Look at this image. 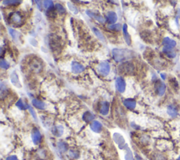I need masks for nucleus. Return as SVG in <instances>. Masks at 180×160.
<instances>
[{
    "label": "nucleus",
    "mask_w": 180,
    "mask_h": 160,
    "mask_svg": "<svg viewBox=\"0 0 180 160\" xmlns=\"http://www.w3.org/2000/svg\"><path fill=\"white\" fill-rule=\"evenodd\" d=\"M132 52L127 49L115 48L112 50L113 58L117 62H120L130 59L132 57Z\"/></svg>",
    "instance_id": "1"
},
{
    "label": "nucleus",
    "mask_w": 180,
    "mask_h": 160,
    "mask_svg": "<svg viewBox=\"0 0 180 160\" xmlns=\"http://www.w3.org/2000/svg\"><path fill=\"white\" fill-rule=\"evenodd\" d=\"M97 71L101 76H107L109 74L110 71V66L108 62H101L97 67Z\"/></svg>",
    "instance_id": "2"
},
{
    "label": "nucleus",
    "mask_w": 180,
    "mask_h": 160,
    "mask_svg": "<svg viewBox=\"0 0 180 160\" xmlns=\"http://www.w3.org/2000/svg\"><path fill=\"white\" fill-rule=\"evenodd\" d=\"M116 88L119 93H123L126 88V83L122 77H118L116 80Z\"/></svg>",
    "instance_id": "3"
},
{
    "label": "nucleus",
    "mask_w": 180,
    "mask_h": 160,
    "mask_svg": "<svg viewBox=\"0 0 180 160\" xmlns=\"http://www.w3.org/2000/svg\"><path fill=\"white\" fill-rule=\"evenodd\" d=\"M84 70H85L84 66L82 65L81 64L78 63V62L73 61L72 64H71V71H72L73 74H80V73L84 71Z\"/></svg>",
    "instance_id": "4"
},
{
    "label": "nucleus",
    "mask_w": 180,
    "mask_h": 160,
    "mask_svg": "<svg viewBox=\"0 0 180 160\" xmlns=\"http://www.w3.org/2000/svg\"><path fill=\"white\" fill-rule=\"evenodd\" d=\"M42 136L40 131L37 128H34L32 133V140L35 145H38L41 141Z\"/></svg>",
    "instance_id": "5"
},
{
    "label": "nucleus",
    "mask_w": 180,
    "mask_h": 160,
    "mask_svg": "<svg viewBox=\"0 0 180 160\" xmlns=\"http://www.w3.org/2000/svg\"><path fill=\"white\" fill-rule=\"evenodd\" d=\"M10 79H11V83L14 85V86L16 87L17 88H21V83H20L19 78H18V74H16L15 71H14L11 74V76H10Z\"/></svg>",
    "instance_id": "6"
},
{
    "label": "nucleus",
    "mask_w": 180,
    "mask_h": 160,
    "mask_svg": "<svg viewBox=\"0 0 180 160\" xmlns=\"http://www.w3.org/2000/svg\"><path fill=\"white\" fill-rule=\"evenodd\" d=\"M156 92L158 93V95L159 96H163V95L165 94V89H166V86H165V84L163 82L161 81H158V83H156Z\"/></svg>",
    "instance_id": "7"
},
{
    "label": "nucleus",
    "mask_w": 180,
    "mask_h": 160,
    "mask_svg": "<svg viewBox=\"0 0 180 160\" xmlns=\"http://www.w3.org/2000/svg\"><path fill=\"white\" fill-rule=\"evenodd\" d=\"M11 20L16 26H20L22 24V16L18 12H16L11 15Z\"/></svg>",
    "instance_id": "8"
},
{
    "label": "nucleus",
    "mask_w": 180,
    "mask_h": 160,
    "mask_svg": "<svg viewBox=\"0 0 180 160\" xmlns=\"http://www.w3.org/2000/svg\"><path fill=\"white\" fill-rule=\"evenodd\" d=\"M64 127L61 125H57L54 126L51 129V133L54 136L56 137H61L64 133Z\"/></svg>",
    "instance_id": "9"
},
{
    "label": "nucleus",
    "mask_w": 180,
    "mask_h": 160,
    "mask_svg": "<svg viewBox=\"0 0 180 160\" xmlns=\"http://www.w3.org/2000/svg\"><path fill=\"white\" fill-rule=\"evenodd\" d=\"M90 128L95 133H99L102 130V125L99 121H94L92 123L90 124Z\"/></svg>",
    "instance_id": "10"
},
{
    "label": "nucleus",
    "mask_w": 180,
    "mask_h": 160,
    "mask_svg": "<svg viewBox=\"0 0 180 160\" xmlns=\"http://www.w3.org/2000/svg\"><path fill=\"white\" fill-rule=\"evenodd\" d=\"M163 44L165 45L164 47H169V48L172 49L176 46L177 42H176V41L174 40V39H172L169 38V37H166L163 39Z\"/></svg>",
    "instance_id": "11"
},
{
    "label": "nucleus",
    "mask_w": 180,
    "mask_h": 160,
    "mask_svg": "<svg viewBox=\"0 0 180 160\" xmlns=\"http://www.w3.org/2000/svg\"><path fill=\"white\" fill-rule=\"evenodd\" d=\"M106 18H107V20L108 24H113L117 21L118 20V16L115 13L114 11H109L107 13L106 15Z\"/></svg>",
    "instance_id": "12"
},
{
    "label": "nucleus",
    "mask_w": 180,
    "mask_h": 160,
    "mask_svg": "<svg viewBox=\"0 0 180 160\" xmlns=\"http://www.w3.org/2000/svg\"><path fill=\"white\" fill-rule=\"evenodd\" d=\"M136 101L134 99H127L123 102V105L128 109L132 110L136 107Z\"/></svg>",
    "instance_id": "13"
},
{
    "label": "nucleus",
    "mask_w": 180,
    "mask_h": 160,
    "mask_svg": "<svg viewBox=\"0 0 180 160\" xmlns=\"http://www.w3.org/2000/svg\"><path fill=\"white\" fill-rule=\"evenodd\" d=\"M123 35H124V38L125 42H127V44L129 45L131 44V37L130 35L128 33V31H127V24H124L123 26Z\"/></svg>",
    "instance_id": "14"
},
{
    "label": "nucleus",
    "mask_w": 180,
    "mask_h": 160,
    "mask_svg": "<svg viewBox=\"0 0 180 160\" xmlns=\"http://www.w3.org/2000/svg\"><path fill=\"white\" fill-rule=\"evenodd\" d=\"M86 13H87V15L90 16V17L95 18V19L98 20V21L100 23H101V24H104V23L105 22V20H104V18L102 17L101 16L97 15V14H96L95 13H94V12L91 11H89V10H87V11H86Z\"/></svg>",
    "instance_id": "15"
},
{
    "label": "nucleus",
    "mask_w": 180,
    "mask_h": 160,
    "mask_svg": "<svg viewBox=\"0 0 180 160\" xmlns=\"http://www.w3.org/2000/svg\"><path fill=\"white\" fill-rule=\"evenodd\" d=\"M167 112L169 116H170L171 117H173V118L176 117L178 114L177 109L173 105H169L168 107H167Z\"/></svg>",
    "instance_id": "16"
},
{
    "label": "nucleus",
    "mask_w": 180,
    "mask_h": 160,
    "mask_svg": "<svg viewBox=\"0 0 180 160\" xmlns=\"http://www.w3.org/2000/svg\"><path fill=\"white\" fill-rule=\"evenodd\" d=\"M32 103L33 106H34L35 107H36L37 109H45V107H46V105L45 102H43L42 101H40L39 100V99H33L32 100Z\"/></svg>",
    "instance_id": "17"
},
{
    "label": "nucleus",
    "mask_w": 180,
    "mask_h": 160,
    "mask_svg": "<svg viewBox=\"0 0 180 160\" xmlns=\"http://www.w3.org/2000/svg\"><path fill=\"white\" fill-rule=\"evenodd\" d=\"M109 103L108 102H104L101 104V109H100V112L103 115H107L109 111Z\"/></svg>",
    "instance_id": "18"
},
{
    "label": "nucleus",
    "mask_w": 180,
    "mask_h": 160,
    "mask_svg": "<svg viewBox=\"0 0 180 160\" xmlns=\"http://www.w3.org/2000/svg\"><path fill=\"white\" fill-rule=\"evenodd\" d=\"M82 118L84 121L88 123V122L92 121L94 118H95V115H94L92 113H91L90 111H86L85 113L83 114Z\"/></svg>",
    "instance_id": "19"
},
{
    "label": "nucleus",
    "mask_w": 180,
    "mask_h": 160,
    "mask_svg": "<svg viewBox=\"0 0 180 160\" xmlns=\"http://www.w3.org/2000/svg\"><path fill=\"white\" fill-rule=\"evenodd\" d=\"M121 67H123V70H122V71H124L125 73H127V74H130L134 70L133 65L130 63H125L123 64V65H121Z\"/></svg>",
    "instance_id": "20"
},
{
    "label": "nucleus",
    "mask_w": 180,
    "mask_h": 160,
    "mask_svg": "<svg viewBox=\"0 0 180 160\" xmlns=\"http://www.w3.org/2000/svg\"><path fill=\"white\" fill-rule=\"evenodd\" d=\"M92 30L94 33L96 35V36H97L100 40L102 41V42H105V37H104V35L102 34V33L99 30V29L97 28H93Z\"/></svg>",
    "instance_id": "21"
},
{
    "label": "nucleus",
    "mask_w": 180,
    "mask_h": 160,
    "mask_svg": "<svg viewBox=\"0 0 180 160\" xmlns=\"http://www.w3.org/2000/svg\"><path fill=\"white\" fill-rule=\"evenodd\" d=\"M16 106L19 108L21 110H26V109H29V105L28 104H26L24 102H23L22 99H19L17 102H16Z\"/></svg>",
    "instance_id": "22"
},
{
    "label": "nucleus",
    "mask_w": 180,
    "mask_h": 160,
    "mask_svg": "<svg viewBox=\"0 0 180 160\" xmlns=\"http://www.w3.org/2000/svg\"><path fill=\"white\" fill-rule=\"evenodd\" d=\"M43 6L45 9H51L54 7V3L52 1H44L43 2Z\"/></svg>",
    "instance_id": "23"
},
{
    "label": "nucleus",
    "mask_w": 180,
    "mask_h": 160,
    "mask_svg": "<svg viewBox=\"0 0 180 160\" xmlns=\"http://www.w3.org/2000/svg\"><path fill=\"white\" fill-rule=\"evenodd\" d=\"M67 5H68V9H70L73 14H78V9H77L76 8V7H75V6L73 5V4H71L70 2H68L67 3Z\"/></svg>",
    "instance_id": "24"
},
{
    "label": "nucleus",
    "mask_w": 180,
    "mask_h": 160,
    "mask_svg": "<svg viewBox=\"0 0 180 160\" xmlns=\"http://www.w3.org/2000/svg\"><path fill=\"white\" fill-rule=\"evenodd\" d=\"M0 66L3 69H8L9 68V64L5 59H2L0 61Z\"/></svg>",
    "instance_id": "25"
},
{
    "label": "nucleus",
    "mask_w": 180,
    "mask_h": 160,
    "mask_svg": "<svg viewBox=\"0 0 180 160\" xmlns=\"http://www.w3.org/2000/svg\"><path fill=\"white\" fill-rule=\"evenodd\" d=\"M4 5H9V6H11V5H17L18 4L21 3V2L20 1H4L3 2Z\"/></svg>",
    "instance_id": "26"
},
{
    "label": "nucleus",
    "mask_w": 180,
    "mask_h": 160,
    "mask_svg": "<svg viewBox=\"0 0 180 160\" xmlns=\"http://www.w3.org/2000/svg\"><path fill=\"white\" fill-rule=\"evenodd\" d=\"M56 9H57V11L58 12H60L61 14H64L66 12V9H65V8L63 7V6L61 5V4H56Z\"/></svg>",
    "instance_id": "27"
},
{
    "label": "nucleus",
    "mask_w": 180,
    "mask_h": 160,
    "mask_svg": "<svg viewBox=\"0 0 180 160\" xmlns=\"http://www.w3.org/2000/svg\"><path fill=\"white\" fill-rule=\"evenodd\" d=\"M121 25L120 24H115V25H113V26H110L108 27L109 29L112 30H116V31H118V30H121Z\"/></svg>",
    "instance_id": "28"
},
{
    "label": "nucleus",
    "mask_w": 180,
    "mask_h": 160,
    "mask_svg": "<svg viewBox=\"0 0 180 160\" xmlns=\"http://www.w3.org/2000/svg\"><path fill=\"white\" fill-rule=\"evenodd\" d=\"M58 147L61 151H66L67 150V145L65 143L61 142L60 143H58Z\"/></svg>",
    "instance_id": "29"
},
{
    "label": "nucleus",
    "mask_w": 180,
    "mask_h": 160,
    "mask_svg": "<svg viewBox=\"0 0 180 160\" xmlns=\"http://www.w3.org/2000/svg\"><path fill=\"white\" fill-rule=\"evenodd\" d=\"M9 33H10V35H11V37H13V39H17L18 33L15 30H14V29H12V28H9Z\"/></svg>",
    "instance_id": "30"
},
{
    "label": "nucleus",
    "mask_w": 180,
    "mask_h": 160,
    "mask_svg": "<svg viewBox=\"0 0 180 160\" xmlns=\"http://www.w3.org/2000/svg\"><path fill=\"white\" fill-rule=\"evenodd\" d=\"M28 109L30 110V114H32L33 117L34 118L35 120H37V115H36V114H35V112L34 110H33V108L31 107H29V109Z\"/></svg>",
    "instance_id": "31"
},
{
    "label": "nucleus",
    "mask_w": 180,
    "mask_h": 160,
    "mask_svg": "<svg viewBox=\"0 0 180 160\" xmlns=\"http://www.w3.org/2000/svg\"><path fill=\"white\" fill-rule=\"evenodd\" d=\"M117 135V136H118V139H121V140H123L122 141V143H121V144H123V143H125V140H124V139H123V138L122 136H120V135H119V134H116ZM116 142H117V143H118L119 144V145H120V140H116Z\"/></svg>",
    "instance_id": "32"
},
{
    "label": "nucleus",
    "mask_w": 180,
    "mask_h": 160,
    "mask_svg": "<svg viewBox=\"0 0 180 160\" xmlns=\"http://www.w3.org/2000/svg\"><path fill=\"white\" fill-rule=\"evenodd\" d=\"M7 160H19L15 155H11L7 158Z\"/></svg>",
    "instance_id": "33"
},
{
    "label": "nucleus",
    "mask_w": 180,
    "mask_h": 160,
    "mask_svg": "<svg viewBox=\"0 0 180 160\" xmlns=\"http://www.w3.org/2000/svg\"><path fill=\"white\" fill-rule=\"evenodd\" d=\"M167 57H168L172 58H172L175 57L176 55H175V52H170V53L167 54Z\"/></svg>",
    "instance_id": "34"
},
{
    "label": "nucleus",
    "mask_w": 180,
    "mask_h": 160,
    "mask_svg": "<svg viewBox=\"0 0 180 160\" xmlns=\"http://www.w3.org/2000/svg\"><path fill=\"white\" fill-rule=\"evenodd\" d=\"M160 76H161V78L163 79V80H165V77H166V75L164 74H160Z\"/></svg>",
    "instance_id": "35"
},
{
    "label": "nucleus",
    "mask_w": 180,
    "mask_h": 160,
    "mask_svg": "<svg viewBox=\"0 0 180 160\" xmlns=\"http://www.w3.org/2000/svg\"><path fill=\"white\" fill-rule=\"evenodd\" d=\"M137 160H143L142 159H141V158H138L137 157Z\"/></svg>",
    "instance_id": "36"
},
{
    "label": "nucleus",
    "mask_w": 180,
    "mask_h": 160,
    "mask_svg": "<svg viewBox=\"0 0 180 160\" xmlns=\"http://www.w3.org/2000/svg\"><path fill=\"white\" fill-rule=\"evenodd\" d=\"M177 160H180V155L179 156V157L177 158Z\"/></svg>",
    "instance_id": "37"
}]
</instances>
